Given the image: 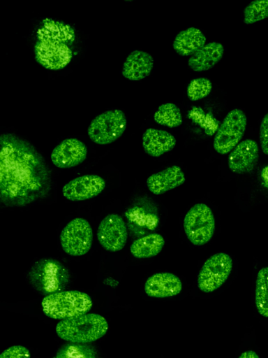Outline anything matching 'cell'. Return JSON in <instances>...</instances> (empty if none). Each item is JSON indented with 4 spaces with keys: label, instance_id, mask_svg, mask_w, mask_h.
Returning <instances> with one entry per match:
<instances>
[{
    "label": "cell",
    "instance_id": "obj_12",
    "mask_svg": "<svg viewBox=\"0 0 268 358\" xmlns=\"http://www.w3.org/2000/svg\"><path fill=\"white\" fill-rule=\"evenodd\" d=\"M87 148L77 138H68L60 142L52 150L50 158L60 169H68L82 164L86 159Z\"/></svg>",
    "mask_w": 268,
    "mask_h": 358
},
{
    "label": "cell",
    "instance_id": "obj_11",
    "mask_svg": "<svg viewBox=\"0 0 268 358\" xmlns=\"http://www.w3.org/2000/svg\"><path fill=\"white\" fill-rule=\"evenodd\" d=\"M105 187L103 178L97 175H84L77 177L62 188L63 196L73 201L92 199L99 195Z\"/></svg>",
    "mask_w": 268,
    "mask_h": 358
},
{
    "label": "cell",
    "instance_id": "obj_17",
    "mask_svg": "<svg viewBox=\"0 0 268 358\" xmlns=\"http://www.w3.org/2000/svg\"><path fill=\"white\" fill-rule=\"evenodd\" d=\"M154 67L153 57L143 50L132 51L126 57L121 71L122 76L132 81L147 77Z\"/></svg>",
    "mask_w": 268,
    "mask_h": 358
},
{
    "label": "cell",
    "instance_id": "obj_24",
    "mask_svg": "<svg viewBox=\"0 0 268 358\" xmlns=\"http://www.w3.org/2000/svg\"><path fill=\"white\" fill-rule=\"evenodd\" d=\"M53 358H97L95 350L89 345L70 343L64 345Z\"/></svg>",
    "mask_w": 268,
    "mask_h": 358
},
{
    "label": "cell",
    "instance_id": "obj_16",
    "mask_svg": "<svg viewBox=\"0 0 268 358\" xmlns=\"http://www.w3.org/2000/svg\"><path fill=\"white\" fill-rule=\"evenodd\" d=\"M176 143L175 137L165 130L149 128L142 134L144 150L153 157H158L171 151Z\"/></svg>",
    "mask_w": 268,
    "mask_h": 358
},
{
    "label": "cell",
    "instance_id": "obj_10",
    "mask_svg": "<svg viewBox=\"0 0 268 358\" xmlns=\"http://www.w3.org/2000/svg\"><path fill=\"white\" fill-rule=\"evenodd\" d=\"M37 62L50 70H59L66 66L72 59V50L63 43L38 41L35 45Z\"/></svg>",
    "mask_w": 268,
    "mask_h": 358
},
{
    "label": "cell",
    "instance_id": "obj_22",
    "mask_svg": "<svg viewBox=\"0 0 268 358\" xmlns=\"http://www.w3.org/2000/svg\"><path fill=\"white\" fill-rule=\"evenodd\" d=\"M255 303L258 312L268 317V267L258 271L255 281Z\"/></svg>",
    "mask_w": 268,
    "mask_h": 358
},
{
    "label": "cell",
    "instance_id": "obj_28",
    "mask_svg": "<svg viewBox=\"0 0 268 358\" xmlns=\"http://www.w3.org/2000/svg\"><path fill=\"white\" fill-rule=\"evenodd\" d=\"M260 142L262 152L268 155V113L263 117L260 124Z\"/></svg>",
    "mask_w": 268,
    "mask_h": 358
},
{
    "label": "cell",
    "instance_id": "obj_1",
    "mask_svg": "<svg viewBox=\"0 0 268 358\" xmlns=\"http://www.w3.org/2000/svg\"><path fill=\"white\" fill-rule=\"evenodd\" d=\"M38 158L17 141H1V196L15 203H23L43 184Z\"/></svg>",
    "mask_w": 268,
    "mask_h": 358
},
{
    "label": "cell",
    "instance_id": "obj_25",
    "mask_svg": "<svg viewBox=\"0 0 268 358\" xmlns=\"http://www.w3.org/2000/svg\"><path fill=\"white\" fill-rule=\"evenodd\" d=\"M268 17V0H255L244 10V22L251 24Z\"/></svg>",
    "mask_w": 268,
    "mask_h": 358
},
{
    "label": "cell",
    "instance_id": "obj_15",
    "mask_svg": "<svg viewBox=\"0 0 268 358\" xmlns=\"http://www.w3.org/2000/svg\"><path fill=\"white\" fill-rule=\"evenodd\" d=\"M185 180V175L181 169L173 165L151 175L146 183L151 193L159 195L179 187Z\"/></svg>",
    "mask_w": 268,
    "mask_h": 358
},
{
    "label": "cell",
    "instance_id": "obj_19",
    "mask_svg": "<svg viewBox=\"0 0 268 358\" xmlns=\"http://www.w3.org/2000/svg\"><path fill=\"white\" fill-rule=\"evenodd\" d=\"M38 41L70 43L74 41L75 31L68 24L52 19L43 20L41 27L37 31Z\"/></svg>",
    "mask_w": 268,
    "mask_h": 358
},
{
    "label": "cell",
    "instance_id": "obj_20",
    "mask_svg": "<svg viewBox=\"0 0 268 358\" xmlns=\"http://www.w3.org/2000/svg\"><path fill=\"white\" fill-rule=\"evenodd\" d=\"M207 41L202 31L195 27H191L180 31L173 41V49L181 56H191L200 48Z\"/></svg>",
    "mask_w": 268,
    "mask_h": 358
},
{
    "label": "cell",
    "instance_id": "obj_29",
    "mask_svg": "<svg viewBox=\"0 0 268 358\" xmlns=\"http://www.w3.org/2000/svg\"><path fill=\"white\" fill-rule=\"evenodd\" d=\"M238 358H260L256 352L252 350H247L242 352Z\"/></svg>",
    "mask_w": 268,
    "mask_h": 358
},
{
    "label": "cell",
    "instance_id": "obj_3",
    "mask_svg": "<svg viewBox=\"0 0 268 358\" xmlns=\"http://www.w3.org/2000/svg\"><path fill=\"white\" fill-rule=\"evenodd\" d=\"M93 305L91 297L77 290L50 294L41 302L44 314L54 320H66L87 313Z\"/></svg>",
    "mask_w": 268,
    "mask_h": 358
},
{
    "label": "cell",
    "instance_id": "obj_5",
    "mask_svg": "<svg viewBox=\"0 0 268 358\" xmlns=\"http://www.w3.org/2000/svg\"><path fill=\"white\" fill-rule=\"evenodd\" d=\"M127 120L124 113L119 109L105 111L90 122L87 134L98 145H107L117 140L126 128Z\"/></svg>",
    "mask_w": 268,
    "mask_h": 358
},
{
    "label": "cell",
    "instance_id": "obj_18",
    "mask_svg": "<svg viewBox=\"0 0 268 358\" xmlns=\"http://www.w3.org/2000/svg\"><path fill=\"white\" fill-rule=\"evenodd\" d=\"M223 54L224 47L221 43L209 42L189 57L188 65L196 72L207 71L220 62Z\"/></svg>",
    "mask_w": 268,
    "mask_h": 358
},
{
    "label": "cell",
    "instance_id": "obj_7",
    "mask_svg": "<svg viewBox=\"0 0 268 358\" xmlns=\"http://www.w3.org/2000/svg\"><path fill=\"white\" fill-rule=\"evenodd\" d=\"M232 259L224 252H218L209 257L198 275V287L204 293L212 292L228 278L232 269Z\"/></svg>",
    "mask_w": 268,
    "mask_h": 358
},
{
    "label": "cell",
    "instance_id": "obj_14",
    "mask_svg": "<svg viewBox=\"0 0 268 358\" xmlns=\"http://www.w3.org/2000/svg\"><path fill=\"white\" fill-rule=\"evenodd\" d=\"M182 287V282L176 275L170 272H160L147 278L144 289L150 297L167 298L179 294Z\"/></svg>",
    "mask_w": 268,
    "mask_h": 358
},
{
    "label": "cell",
    "instance_id": "obj_9",
    "mask_svg": "<svg viewBox=\"0 0 268 358\" xmlns=\"http://www.w3.org/2000/svg\"><path fill=\"white\" fill-rule=\"evenodd\" d=\"M97 238L100 245L110 252L122 250L127 241L128 231L123 218L117 214H109L100 222Z\"/></svg>",
    "mask_w": 268,
    "mask_h": 358
},
{
    "label": "cell",
    "instance_id": "obj_21",
    "mask_svg": "<svg viewBox=\"0 0 268 358\" xmlns=\"http://www.w3.org/2000/svg\"><path fill=\"white\" fill-rule=\"evenodd\" d=\"M164 245L163 237L152 233L135 240L130 245V251L135 258L147 259L159 254Z\"/></svg>",
    "mask_w": 268,
    "mask_h": 358
},
{
    "label": "cell",
    "instance_id": "obj_13",
    "mask_svg": "<svg viewBox=\"0 0 268 358\" xmlns=\"http://www.w3.org/2000/svg\"><path fill=\"white\" fill-rule=\"evenodd\" d=\"M259 157V148L255 141L246 139L240 141L230 152L228 167L234 173L242 174L250 172L255 166Z\"/></svg>",
    "mask_w": 268,
    "mask_h": 358
},
{
    "label": "cell",
    "instance_id": "obj_6",
    "mask_svg": "<svg viewBox=\"0 0 268 358\" xmlns=\"http://www.w3.org/2000/svg\"><path fill=\"white\" fill-rule=\"evenodd\" d=\"M247 118L239 108L230 110L223 120L214 138L213 147L216 152H230L241 140L246 127Z\"/></svg>",
    "mask_w": 268,
    "mask_h": 358
},
{
    "label": "cell",
    "instance_id": "obj_27",
    "mask_svg": "<svg viewBox=\"0 0 268 358\" xmlns=\"http://www.w3.org/2000/svg\"><path fill=\"white\" fill-rule=\"evenodd\" d=\"M0 358H31V353L27 348L17 345L3 350L0 355Z\"/></svg>",
    "mask_w": 268,
    "mask_h": 358
},
{
    "label": "cell",
    "instance_id": "obj_4",
    "mask_svg": "<svg viewBox=\"0 0 268 358\" xmlns=\"http://www.w3.org/2000/svg\"><path fill=\"white\" fill-rule=\"evenodd\" d=\"M184 232L196 246L209 243L215 231V219L211 209L204 203L193 205L184 219Z\"/></svg>",
    "mask_w": 268,
    "mask_h": 358
},
{
    "label": "cell",
    "instance_id": "obj_26",
    "mask_svg": "<svg viewBox=\"0 0 268 358\" xmlns=\"http://www.w3.org/2000/svg\"><path fill=\"white\" fill-rule=\"evenodd\" d=\"M212 90V83L207 78L199 77L190 81L187 86L186 94L192 101L201 100L207 97Z\"/></svg>",
    "mask_w": 268,
    "mask_h": 358
},
{
    "label": "cell",
    "instance_id": "obj_2",
    "mask_svg": "<svg viewBox=\"0 0 268 358\" xmlns=\"http://www.w3.org/2000/svg\"><path fill=\"white\" fill-rule=\"evenodd\" d=\"M108 323L102 315L86 313L61 320L56 326L57 336L73 343L85 344L98 340L105 335Z\"/></svg>",
    "mask_w": 268,
    "mask_h": 358
},
{
    "label": "cell",
    "instance_id": "obj_8",
    "mask_svg": "<svg viewBox=\"0 0 268 358\" xmlns=\"http://www.w3.org/2000/svg\"><path fill=\"white\" fill-rule=\"evenodd\" d=\"M93 230L89 222L82 217L70 220L60 234L63 250L68 255L77 257L87 254L93 243Z\"/></svg>",
    "mask_w": 268,
    "mask_h": 358
},
{
    "label": "cell",
    "instance_id": "obj_23",
    "mask_svg": "<svg viewBox=\"0 0 268 358\" xmlns=\"http://www.w3.org/2000/svg\"><path fill=\"white\" fill-rule=\"evenodd\" d=\"M155 122L169 128H175L182 124L183 118L179 107L172 103L161 104L154 113Z\"/></svg>",
    "mask_w": 268,
    "mask_h": 358
}]
</instances>
